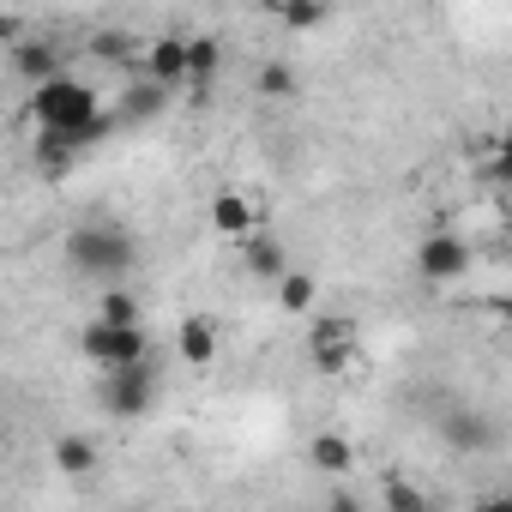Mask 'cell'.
Instances as JSON below:
<instances>
[{
    "label": "cell",
    "instance_id": "d4e9b609",
    "mask_svg": "<svg viewBox=\"0 0 512 512\" xmlns=\"http://www.w3.org/2000/svg\"><path fill=\"white\" fill-rule=\"evenodd\" d=\"M278 7H284V0H260V13H272V19H278Z\"/></svg>",
    "mask_w": 512,
    "mask_h": 512
},
{
    "label": "cell",
    "instance_id": "8992f818",
    "mask_svg": "<svg viewBox=\"0 0 512 512\" xmlns=\"http://www.w3.org/2000/svg\"><path fill=\"white\" fill-rule=\"evenodd\" d=\"M308 356H314V368L320 374H350L356 368V356H362V338H356V326L344 320V314H308Z\"/></svg>",
    "mask_w": 512,
    "mask_h": 512
},
{
    "label": "cell",
    "instance_id": "7a4b0ae2",
    "mask_svg": "<svg viewBox=\"0 0 512 512\" xmlns=\"http://www.w3.org/2000/svg\"><path fill=\"white\" fill-rule=\"evenodd\" d=\"M67 266L91 284H127V272L139 266V235L121 223H79L67 235Z\"/></svg>",
    "mask_w": 512,
    "mask_h": 512
},
{
    "label": "cell",
    "instance_id": "7c38bea8",
    "mask_svg": "<svg viewBox=\"0 0 512 512\" xmlns=\"http://www.w3.org/2000/svg\"><path fill=\"white\" fill-rule=\"evenodd\" d=\"M241 266L260 278V284H272V278L290 266V247H284L272 229H253V235H241Z\"/></svg>",
    "mask_w": 512,
    "mask_h": 512
},
{
    "label": "cell",
    "instance_id": "ba28073f",
    "mask_svg": "<svg viewBox=\"0 0 512 512\" xmlns=\"http://www.w3.org/2000/svg\"><path fill=\"white\" fill-rule=\"evenodd\" d=\"M169 97H175V91H163L157 79H145V73H127V85H121V103H115V127H145V121H157V115L169 109Z\"/></svg>",
    "mask_w": 512,
    "mask_h": 512
},
{
    "label": "cell",
    "instance_id": "484cf974",
    "mask_svg": "<svg viewBox=\"0 0 512 512\" xmlns=\"http://www.w3.org/2000/svg\"><path fill=\"white\" fill-rule=\"evenodd\" d=\"M0 452H7V434H0Z\"/></svg>",
    "mask_w": 512,
    "mask_h": 512
},
{
    "label": "cell",
    "instance_id": "9a60e30c",
    "mask_svg": "<svg viewBox=\"0 0 512 512\" xmlns=\"http://www.w3.org/2000/svg\"><path fill=\"white\" fill-rule=\"evenodd\" d=\"M211 223H217V235H253V229H260L266 217H260V205H253L247 193H217L211 199Z\"/></svg>",
    "mask_w": 512,
    "mask_h": 512
},
{
    "label": "cell",
    "instance_id": "cb8c5ba5",
    "mask_svg": "<svg viewBox=\"0 0 512 512\" xmlns=\"http://www.w3.org/2000/svg\"><path fill=\"white\" fill-rule=\"evenodd\" d=\"M476 175H482L488 187H500V181H506V157H500V151H494V157H482V169H476Z\"/></svg>",
    "mask_w": 512,
    "mask_h": 512
},
{
    "label": "cell",
    "instance_id": "6da1fadb",
    "mask_svg": "<svg viewBox=\"0 0 512 512\" xmlns=\"http://www.w3.org/2000/svg\"><path fill=\"white\" fill-rule=\"evenodd\" d=\"M25 121H31V133L67 139L79 157L115 133V109H103V97H97L85 79H73L67 67L49 73V79H37V85L25 91Z\"/></svg>",
    "mask_w": 512,
    "mask_h": 512
},
{
    "label": "cell",
    "instance_id": "e0dca14e",
    "mask_svg": "<svg viewBox=\"0 0 512 512\" xmlns=\"http://www.w3.org/2000/svg\"><path fill=\"white\" fill-rule=\"evenodd\" d=\"M223 73V43L217 37H187V91H211Z\"/></svg>",
    "mask_w": 512,
    "mask_h": 512
},
{
    "label": "cell",
    "instance_id": "d6986e66",
    "mask_svg": "<svg viewBox=\"0 0 512 512\" xmlns=\"http://www.w3.org/2000/svg\"><path fill=\"white\" fill-rule=\"evenodd\" d=\"M55 470L61 476H91L97 470V440L91 434H61L55 440Z\"/></svg>",
    "mask_w": 512,
    "mask_h": 512
},
{
    "label": "cell",
    "instance_id": "603a6c76",
    "mask_svg": "<svg viewBox=\"0 0 512 512\" xmlns=\"http://www.w3.org/2000/svg\"><path fill=\"white\" fill-rule=\"evenodd\" d=\"M260 97H296V67L266 61V67H260Z\"/></svg>",
    "mask_w": 512,
    "mask_h": 512
},
{
    "label": "cell",
    "instance_id": "ffe728a7",
    "mask_svg": "<svg viewBox=\"0 0 512 512\" xmlns=\"http://www.w3.org/2000/svg\"><path fill=\"white\" fill-rule=\"evenodd\" d=\"M326 19H332V0H284V7H278V25L284 31H302V37L320 31Z\"/></svg>",
    "mask_w": 512,
    "mask_h": 512
},
{
    "label": "cell",
    "instance_id": "5bb4252c",
    "mask_svg": "<svg viewBox=\"0 0 512 512\" xmlns=\"http://www.w3.org/2000/svg\"><path fill=\"white\" fill-rule=\"evenodd\" d=\"M272 290H278V308H284L290 320H308V314L320 308V278H314V272H296V266H284V272L272 278Z\"/></svg>",
    "mask_w": 512,
    "mask_h": 512
},
{
    "label": "cell",
    "instance_id": "8fae6325",
    "mask_svg": "<svg viewBox=\"0 0 512 512\" xmlns=\"http://www.w3.org/2000/svg\"><path fill=\"white\" fill-rule=\"evenodd\" d=\"M67 61H61V49L49 43V37H37V31H19L13 37V73L25 79V85H37V79H49V73H61Z\"/></svg>",
    "mask_w": 512,
    "mask_h": 512
},
{
    "label": "cell",
    "instance_id": "3957f363",
    "mask_svg": "<svg viewBox=\"0 0 512 512\" xmlns=\"http://www.w3.org/2000/svg\"><path fill=\"white\" fill-rule=\"evenodd\" d=\"M79 356L109 374V368H127V362H145L151 356V338L145 326H115V320H85L79 326Z\"/></svg>",
    "mask_w": 512,
    "mask_h": 512
},
{
    "label": "cell",
    "instance_id": "52a82bcc",
    "mask_svg": "<svg viewBox=\"0 0 512 512\" xmlns=\"http://www.w3.org/2000/svg\"><path fill=\"white\" fill-rule=\"evenodd\" d=\"M139 73L145 79H157L163 91H181L187 85V37H151L145 49H139Z\"/></svg>",
    "mask_w": 512,
    "mask_h": 512
},
{
    "label": "cell",
    "instance_id": "30bf717a",
    "mask_svg": "<svg viewBox=\"0 0 512 512\" xmlns=\"http://www.w3.org/2000/svg\"><path fill=\"white\" fill-rule=\"evenodd\" d=\"M217 350H223V338H217L211 314H187V320L175 326V356H181V368H211Z\"/></svg>",
    "mask_w": 512,
    "mask_h": 512
},
{
    "label": "cell",
    "instance_id": "277c9868",
    "mask_svg": "<svg viewBox=\"0 0 512 512\" xmlns=\"http://www.w3.org/2000/svg\"><path fill=\"white\" fill-rule=\"evenodd\" d=\"M157 392H163V380H157L151 356H145V362H127V368H109V374H103V410H109V416H121V422H139V416H151Z\"/></svg>",
    "mask_w": 512,
    "mask_h": 512
},
{
    "label": "cell",
    "instance_id": "4fadbf2b",
    "mask_svg": "<svg viewBox=\"0 0 512 512\" xmlns=\"http://www.w3.org/2000/svg\"><path fill=\"white\" fill-rule=\"evenodd\" d=\"M91 61H103V67H115V73H139V37L133 31H121V25H103V31H91Z\"/></svg>",
    "mask_w": 512,
    "mask_h": 512
},
{
    "label": "cell",
    "instance_id": "ac0fdd59",
    "mask_svg": "<svg viewBox=\"0 0 512 512\" xmlns=\"http://www.w3.org/2000/svg\"><path fill=\"white\" fill-rule=\"evenodd\" d=\"M308 464H314V470H326V476H344V470H356V446H350L344 434L320 428V434L308 440Z\"/></svg>",
    "mask_w": 512,
    "mask_h": 512
},
{
    "label": "cell",
    "instance_id": "44dd1931",
    "mask_svg": "<svg viewBox=\"0 0 512 512\" xmlns=\"http://www.w3.org/2000/svg\"><path fill=\"white\" fill-rule=\"evenodd\" d=\"M97 320H115V326H139V320H145V308H139V296H133L127 284H103V308H97Z\"/></svg>",
    "mask_w": 512,
    "mask_h": 512
},
{
    "label": "cell",
    "instance_id": "2e32d148",
    "mask_svg": "<svg viewBox=\"0 0 512 512\" xmlns=\"http://www.w3.org/2000/svg\"><path fill=\"white\" fill-rule=\"evenodd\" d=\"M31 169L43 181H67V169H79V151L55 133H31Z\"/></svg>",
    "mask_w": 512,
    "mask_h": 512
},
{
    "label": "cell",
    "instance_id": "9c48e42d",
    "mask_svg": "<svg viewBox=\"0 0 512 512\" xmlns=\"http://www.w3.org/2000/svg\"><path fill=\"white\" fill-rule=\"evenodd\" d=\"M440 440H446L452 452H470V458H476V452H488V446L500 440V428H494L488 410H470V404H464V410H446V416H440Z\"/></svg>",
    "mask_w": 512,
    "mask_h": 512
},
{
    "label": "cell",
    "instance_id": "5b68a950",
    "mask_svg": "<svg viewBox=\"0 0 512 512\" xmlns=\"http://www.w3.org/2000/svg\"><path fill=\"white\" fill-rule=\"evenodd\" d=\"M470 266H476V247L458 235V229H428L422 241H416V278L422 284H458V278H470Z\"/></svg>",
    "mask_w": 512,
    "mask_h": 512
},
{
    "label": "cell",
    "instance_id": "7402d4cb",
    "mask_svg": "<svg viewBox=\"0 0 512 512\" xmlns=\"http://www.w3.org/2000/svg\"><path fill=\"white\" fill-rule=\"evenodd\" d=\"M380 506H386V512H428V494H422L416 482H398V476H392L386 494H380Z\"/></svg>",
    "mask_w": 512,
    "mask_h": 512
}]
</instances>
